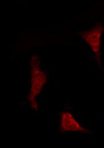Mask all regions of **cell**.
<instances>
[{
	"instance_id": "6da1fadb",
	"label": "cell",
	"mask_w": 104,
	"mask_h": 148,
	"mask_svg": "<svg viewBox=\"0 0 104 148\" xmlns=\"http://www.w3.org/2000/svg\"><path fill=\"white\" fill-rule=\"evenodd\" d=\"M60 127L61 130L66 132H83L87 130L76 120L72 113L68 111H65L61 113Z\"/></svg>"
},
{
	"instance_id": "7a4b0ae2",
	"label": "cell",
	"mask_w": 104,
	"mask_h": 148,
	"mask_svg": "<svg viewBox=\"0 0 104 148\" xmlns=\"http://www.w3.org/2000/svg\"><path fill=\"white\" fill-rule=\"evenodd\" d=\"M46 82L45 73L40 68V65L36 64L31 66V86L30 90L38 95L41 92Z\"/></svg>"
},
{
	"instance_id": "3957f363",
	"label": "cell",
	"mask_w": 104,
	"mask_h": 148,
	"mask_svg": "<svg viewBox=\"0 0 104 148\" xmlns=\"http://www.w3.org/2000/svg\"><path fill=\"white\" fill-rule=\"evenodd\" d=\"M101 29V26L98 25L84 32L83 36L85 40L91 46V49L95 54L98 53L100 50Z\"/></svg>"
},
{
	"instance_id": "277c9868",
	"label": "cell",
	"mask_w": 104,
	"mask_h": 148,
	"mask_svg": "<svg viewBox=\"0 0 104 148\" xmlns=\"http://www.w3.org/2000/svg\"><path fill=\"white\" fill-rule=\"evenodd\" d=\"M30 108L34 110H37L38 109V106H39V105H38V101L36 100V99H34L33 101H30Z\"/></svg>"
},
{
	"instance_id": "5b68a950",
	"label": "cell",
	"mask_w": 104,
	"mask_h": 148,
	"mask_svg": "<svg viewBox=\"0 0 104 148\" xmlns=\"http://www.w3.org/2000/svg\"><path fill=\"white\" fill-rule=\"evenodd\" d=\"M39 57L37 56H35L32 57L31 60H30V64H31V66L38 64L39 60Z\"/></svg>"
}]
</instances>
